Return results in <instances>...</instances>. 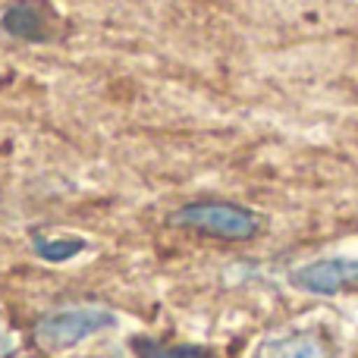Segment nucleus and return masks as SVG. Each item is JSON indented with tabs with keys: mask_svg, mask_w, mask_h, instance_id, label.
<instances>
[{
	"mask_svg": "<svg viewBox=\"0 0 358 358\" xmlns=\"http://www.w3.org/2000/svg\"><path fill=\"white\" fill-rule=\"evenodd\" d=\"M120 317L104 305H73V308H60L44 315L35 324V343L41 352H69V349L82 346L85 340L104 334V330L117 327Z\"/></svg>",
	"mask_w": 358,
	"mask_h": 358,
	"instance_id": "f257e3e1",
	"label": "nucleus"
},
{
	"mask_svg": "<svg viewBox=\"0 0 358 358\" xmlns=\"http://www.w3.org/2000/svg\"><path fill=\"white\" fill-rule=\"evenodd\" d=\"M170 220L176 227L189 229V233L217 236V239H252L261 229V217L252 208H242V204L233 201H217V198L182 204Z\"/></svg>",
	"mask_w": 358,
	"mask_h": 358,
	"instance_id": "f03ea898",
	"label": "nucleus"
},
{
	"mask_svg": "<svg viewBox=\"0 0 358 358\" xmlns=\"http://www.w3.org/2000/svg\"><path fill=\"white\" fill-rule=\"evenodd\" d=\"M292 286L311 296H336L358 286V258H321L292 271Z\"/></svg>",
	"mask_w": 358,
	"mask_h": 358,
	"instance_id": "7ed1b4c3",
	"label": "nucleus"
},
{
	"mask_svg": "<svg viewBox=\"0 0 358 358\" xmlns=\"http://www.w3.org/2000/svg\"><path fill=\"white\" fill-rule=\"evenodd\" d=\"M258 358H336V352L321 330H289L267 340Z\"/></svg>",
	"mask_w": 358,
	"mask_h": 358,
	"instance_id": "20e7f679",
	"label": "nucleus"
},
{
	"mask_svg": "<svg viewBox=\"0 0 358 358\" xmlns=\"http://www.w3.org/2000/svg\"><path fill=\"white\" fill-rule=\"evenodd\" d=\"M148 358H210V355L189 349V346H151Z\"/></svg>",
	"mask_w": 358,
	"mask_h": 358,
	"instance_id": "39448f33",
	"label": "nucleus"
},
{
	"mask_svg": "<svg viewBox=\"0 0 358 358\" xmlns=\"http://www.w3.org/2000/svg\"><path fill=\"white\" fill-rule=\"evenodd\" d=\"M13 352H16V336H13L10 324L0 317V358H10Z\"/></svg>",
	"mask_w": 358,
	"mask_h": 358,
	"instance_id": "423d86ee",
	"label": "nucleus"
}]
</instances>
